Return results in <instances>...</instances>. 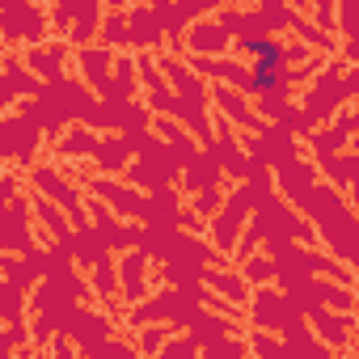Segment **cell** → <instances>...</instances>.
I'll return each instance as SVG.
<instances>
[{"label": "cell", "mask_w": 359, "mask_h": 359, "mask_svg": "<svg viewBox=\"0 0 359 359\" xmlns=\"http://www.w3.org/2000/svg\"><path fill=\"white\" fill-rule=\"evenodd\" d=\"M241 47L254 55V64H271V68H283L287 64V47L279 39H266V34H245Z\"/></svg>", "instance_id": "cell-1"}, {"label": "cell", "mask_w": 359, "mask_h": 359, "mask_svg": "<svg viewBox=\"0 0 359 359\" xmlns=\"http://www.w3.org/2000/svg\"><path fill=\"white\" fill-rule=\"evenodd\" d=\"M250 89L254 93H279V89H287V68L250 64Z\"/></svg>", "instance_id": "cell-2"}]
</instances>
